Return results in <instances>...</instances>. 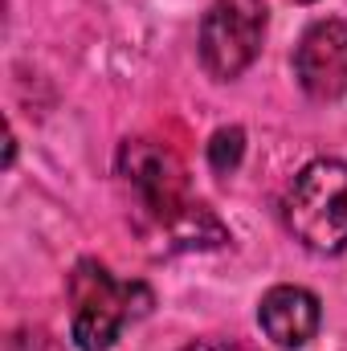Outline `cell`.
<instances>
[{
  "instance_id": "cell-1",
  "label": "cell",
  "mask_w": 347,
  "mask_h": 351,
  "mask_svg": "<svg viewBox=\"0 0 347 351\" xmlns=\"http://www.w3.org/2000/svg\"><path fill=\"white\" fill-rule=\"evenodd\" d=\"M119 176L131 184L147 217L164 229V237L176 250H204L225 245V225L188 192V172L164 143L152 139H127L119 147Z\"/></svg>"
},
{
  "instance_id": "cell-2",
  "label": "cell",
  "mask_w": 347,
  "mask_h": 351,
  "mask_svg": "<svg viewBox=\"0 0 347 351\" xmlns=\"http://www.w3.org/2000/svg\"><path fill=\"white\" fill-rule=\"evenodd\" d=\"M70 335L78 351H110L127 323L152 311V290L143 282H119L98 262H78L70 274Z\"/></svg>"
},
{
  "instance_id": "cell-3",
  "label": "cell",
  "mask_w": 347,
  "mask_h": 351,
  "mask_svg": "<svg viewBox=\"0 0 347 351\" xmlns=\"http://www.w3.org/2000/svg\"><path fill=\"white\" fill-rule=\"evenodd\" d=\"M286 229L315 254L347 250V164L311 160L290 180L282 200Z\"/></svg>"
},
{
  "instance_id": "cell-4",
  "label": "cell",
  "mask_w": 347,
  "mask_h": 351,
  "mask_svg": "<svg viewBox=\"0 0 347 351\" xmlns=\"http://www.w3.org/2000/svg\"><path fill=\"white\" fill-rule=\"evenodd\" d=\"M265 37V0H213L200 21V66L217 82L241 78Z\"/></svg>"
},
{
  "instance_id": "cell-5",
  "label": "cell",
  "mask_w": 347,
  "mask_h": 351,
  "mask_svg": "<svg viewBox=\"0 0 347 351\" xmlns=\"http://www.w3.org/2000/svg\"><path fill=\"white\" fill-rule=\"evenodd\" d=\"M294 78L319 102H335L347 94V21H315L294 49Z\"/></svg>"
},
{
  "instance_id": "cell-6",
  "label": "cell",
  "mask_w": 347,
  "mask_h": 351,
  "mask_svg": "<svg viewBox=\"0 0 347 351\" xmlns=\"http://www.w3.org/2000/svg\"><path fill=\"white\" fill-rule=\"evenodd\" d=\"M258 323L270 343H278L286 351H298L319 335L323 311H319V298L307 286H274V290L261 294Z\"/></svg>"
},
{
  "instance_id": "cell-7",
  "label": "cell",
  "mask_w": 347,
  "mask_h": 351,
  "mask_svg": "<svg viewBox=\"0 0 347 351\" xmlns=\"http://www.w3.org/2000/svg\"><path fill=\"white\" fill-rule=\"evenodd\" d=\"M246 156V131L241 127H221L213 139H208V168L221 176H229Z\"/></svg>"
},
{
  "instance_id": "cell-8",
  "label": "cell",
  "mask_w": 347,
  "mask_h": 351,
  "mask_svg": "<svg viewBox=\"0 0 347 351\" xmlns=\"http://www.w3.org/2000/svg\"><path fill=\"white\" fill-rule=\"evenodd\" d=\"M184 351H246L237 343H221V339H204V343H188Z\"/></svg>"
},
{
  "instance_id": "cell-9",
  "label": "cell",
  "mask_w": 347,
  "mask_h": 351,
  "mask_svg": "<svg viewBox=\"0 0 347 351\" xmlns=\"http://www.w3.org/2000/svg\"><path fill=\"white\" fill-rule=\"evenodd\" d=\"M290 4H315V0H290Z\"/></svg>"
}]
</instances>
